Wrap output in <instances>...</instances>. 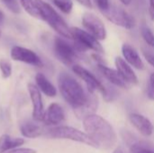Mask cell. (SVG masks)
<instances>
[{
	"label": "cell",
	"instance_id": "cell-1",
	"mask_svg": "<svg viewBox=\"0 0 154 153\" xmlns=\"http://www.w3.org/2000/svg\"><path fill=\"white\" fill-rule=\"evenodd\" d=\"M85 133L97 143L98 148L109 150L117 143V135L113 126L102 116L92 115L83 119Z\"/></svg>",
	"mask_w": 154,
	"mask_h": 153
},
{
	"label": "cell",
	"instance_id": "cell-2",
	"mask_svg": "<svg viewBox=\"0 0 154 153\" xmlns=\"http://www.w3.org/2000/svg\"><path fill=\"white\" fill-rule=\"evenodd\" d=\"M58 87L63 99L73 108L79 109L85 106L90 100L92 94L86 91L81 84L67 72L60 73L58 77Z\"/></svg>",
	"mask_w": 154,
	"mask_h": 153
},
{
	"label": "cell",
	"instance_id": "cell-3",
	"mask_svg": "<svg viewBox=\"0 0 154 153\" xmlns=\"http://www.w3.org/2000/svg\"><path fill=\"white\" fill-rule=\"evenodd\" d=\"M35 5L42 20L46 22L62 38L72 40L70 27L49 3L43 0H35Z\"/></svg>",
	"mask_w": 154,
	"mask_h": 153
},
{
	"label": "cell",
	"instance_id": "cell-4",
	"mask_svg": "<svg viewBox=\"0 0 154 153\" xmlns=\"http://www.w3.org/2000/svg\"><path fill=\"white\" fill-rule=\"evenodd\" d=\"M44 136L49 139L69 140L98 149L97 143L85 132L68 125H59L56 127H51L45 132Z\"/></svg>",
	"mask_w": 154,
	"mask_h": 153
},
{
	"label": "cell",
	"instance_id": "cell-5",
	"mask_svg": "<svg viewBox=\"0 0 154 153\" xmlns=\"http://www.w3.org/2000/svg\"><path fill=\"white\" fill-rule=\"evenodd\" d=\"M72 40L74 41V47L77 51H86L92 50L96 53H104V48L99 41L95 38L88 32L79 27H70Z\"/></svg>",
	"mask_w": 154,
	"mask_h": 153
},
{
	"label": "cell",
	"instance_id": "cell-6",
	"mask_svg": "<svg viewBox=\"0 0 154 153\" xmlns=\"http://www.w3.org/2000/svg\"><path fill=\"white\" fill-rule=\"evenodd\" d=\"M53 51L56 58L67 67H73L78 59L77 50L62 37H55Z\"/></svg>",
	"mask_w": 154,
	"mask_h": 153
},
{
	"label": "cell",
	"instance_id": "cell-7",
	"mask_svg": "<svg viewBox=\"0 0 154 153\" xmlns=\"http://www.w3.org/2000/svg\"><path fill=\"white\" fill-rule=\"evenodd\" d=\"M101 13L108 21L122 28L130 30L133 29L135 25L134 17L120 6L110 5L106 10Z\"/></svg>",
	"mask_w": 154,
	"mask_h": 153
},
{
	"label": "cell",
	"instance_id": "cell-8",
	"mask_svg": "<svg viewBox=\"0 0 154 153\" xmlns=\"http://www.w3.org/2000/svg\"><path fill=\"white\" fill-rule=\"evenodd\" d=\"M71 69L72 71L85 82L87 89L89 93L95 94L96 92H99L103 95V97L106 96V87L92 72L79 64H75Z\"/></svg>",
	"mask_w": 154,
	"mask_h": 153
},
{
	"label": "cell",
	"instance_id": "cell-9",
	"mask_svg": "<svg viewBox=\"0 0 154 153\" xmlns=\"http://www.w3.org/2000/svg\"><path fill=\"white\" fill-rule=\"evenodd\" d=\"M10 57L14 61L23 62L36 68L43 67L41 57L35 51L23 46H13L10 50Z\"/></svg>",
	"mask_w": 154,
	"mask_h": 153
},
{
	"label": "cell",
	"instance_id": "cell-10",
	"mask_svg": "<svg viewBox=\"0 0 154 153\" xmlns=\"http://www.w3.org/2000/svg\"><path fill=\"white\" fill-rule=\"evenodd\" d=\"M82 24L86 31L92 34L98 41H104L106 38L107 32L102 20L93 13L86 12L82 15Z\"/></svg>",
	"mask_w": 154,
	"mask_h": 153
},
{
	"label": "cell",
	"instance_id": "cell-11",
	"mask_svg": "<svg viewBox=\"0 0 154 153\" xmlns=\"http://www.w3.org/2000/svg\"><path fill=\"white\" fill-rule=\"evenodd\" d=\"M27 90L32 106V120L37 123H42L45 110H44L42 93L39 90V88L36 87V85L32 83H29L27 85Z\"/></svg>",
	"mask_w": 154,
	"mask_h": 153
},
{
	"label": "cell",
	"instance_id": "cell-12",
	"mask_svg": "<svg viewBox=\"0 0 154 153\" xmlns=\"http://www.w3.org/2000/svg\"><path fill=\"white\" fill-rule=\"evenodd\" d=\"M65 121L63 107L58 103H51L45 110L42 123L47 126L56 127Z\"/></svg>",
	"mask_w": 154,
	"mask_h": 153
},
{
	"label": "cell",
	"instance_id": "cell-13",
	"mask_svg": "<svg viewBox=\"0 0 154 153\" xmlns=\"http://www.w3.org/2000/svg\"><path fill=\"white\" fill-rule=\"evenodd\" d=\"M129 121L132 125L143 136L149 137L153 133L154 127L152 122L143 115L133 113L129 115Z\"/></svg>",
	"mask_w": 154,
	"mask_h": 153
},
{
	"label": "cell",
	"instance_id": "cell-14",
	"mask_svg": "<svg viewBox=\"0 0 154 153\" xmlns=\"http://www.w3.org/2000/svg\"><path fill=\"white\" fill-rule=\"evenodd\" d=\"M115 65L117 72L120 74L122 78L128 85H137L139 83V79L133 68L121 57H116L115 60Z\"/></svg>",
	"mask_w": 154,
	"mask_h": 153
},
{
	"label": "cell",
	"instance_id": "cell-15",
	"mask_svg": "<svg viewBox=\"0 0 154 153\" xmlns=\"http://www.w3.org/2000/svg\"><path fill=\"white\" fill-rule=\"evenodd\" d=\"M122 54L124 56V60L133 68L138 70H143L145 69V65L141 59L138 51L130 44L124 43L122 46Z\"/></svg>",
	"mask_w": 154,
	"mask_h": 153
},
{
	"label": "cell",
	"instance_id": "cell-16",
	"mask_svg": "<svg viewBox=\"0 0 154 153\" xmlns=\"http://www.w3.org/2000/svg\"><path fill=\"white\" fill-rule=\"evenodd\" d=\"M97 68L100 73L102 74V76L114 86L117 87H121V88L129 87V85L122 78V77L120 76V74L117 72L116 69H110L103 64H97Z\"/></svg>",
	"mask_w": 154,
	"mask_h": 153
},
{
	"label": "cell",
	"instance_id": "cell-17",
	"mask_svg": "<svg viewBox=\"0 0 154 153\" xmlns=\"http://www.w3.org/2000/svg\"><path fill=\"white\" fill-rule=\"evenodd\" d=\"M34 80L35 85L39 88L41 93L49 97H55L57 96V88L43 73L38 72L35 75Z\"/></svg>",
	"mask_w": 154,
	"mask_h": 153
},
{
	"label": "cell",
	"instance_id": "cell-18",
	"mask_svg": "<svg viewBox=\"0 0 154 153\" xmlns=\"http://www.w3.org/2000/svg\"><path fill=\"white\" fill-rule=\"evenodd\" d=\"M20 133L23 137L28 139H35L44 135L42 126L35 121H26L20 125Z\"/></svg>",
	"mask_w": 154,
	"mask_h": 153
},
{
	"label": "cell",
	"instance_id": "cell-19",
	"mask_svg": "<svg viewBox=\"0 0 154 153\" xmlns=\"http://www.w3.org/2000/svg\"><path fill=\"white\" fill-rule=\"evenodd\" d=\"M25 143L23 138L12 137L9 134H3L0 136V153H5L14 149L20 148Z\"/></svg>",
	"mask_w": 154,
	"mask_h": 153
},
{
	"label": "cell",
	"instance_id": "cell-20",
	"mask_svg": "<svg viewBox=\"0 0 154 153\" xmlns=\"http://www.w3.org/2000/svg\"><path fill=\"white\" fill-rule=\"evenodd\" d=\"M18 2L27 14L34 18L41 19L38 8L35 5V0H18Z\"/></svg>",
	"mask_w": 154,
	"mask_h": 153
},
{
	"label": "cell",
	"instance_id": "cell-21",
	"mask_svg": "<svg viewBox=\"0 0 154 153\" xmlns=\"http://www.w3.org/2000/svg\"><path fill=\"white\" fill-rule=\"evenodd\" d=\"M141 35L144 41L151 47L154 48V33L152 29L145 23H143L140 28Z\"/></svg>",
	"mask_w": 154,
	"mask_h": 153
},
{
	"label": "cell",
	"instance_id": "cell-22",
	"mask_svg": "<svg viewBox=\"0 0 154 153\" xmlns=\"http://www.w3.org/2000/svg\"><path fill=\"white\" fill-rule=\"evenodd\" d=\"M53 4L63 14H69L73 9V1L72 0H52Z\"/></svg>",
	"mask_w": 154,
	"mask_h": 153
},
{
	"label": "cell",
	"instance_id": "cell-23",
	"mask_svg": "<svg viewBox=\"0 0 154 153\" xmlns=\"http://www.w3.org/2000/svg\"><path fill=\"white\" fill-rule=\"evenodd\" d=\"M0 72L4 79H7L12 76L13 68L11 62L6 59H0Z\"/></svg>",
	"mask_w": 154,
	"mask_h": 153
},
{
	"label": "cell",
	"instance_id": "cell-24",
	"mask_svg": "<svg viewBox=\"0 0 154 153\" xmlns=\"http://www.w3.org/2000/svg\"><path fill=\"white\" fill-rule=\"evenodd\" d=\"M2 3L5 5V7L10 10L12 13L18 14L21 12V7L18 0H1Z\"/></svg>",
	"mask_w": 154,
	"mask_h": 153
},
{
	"label": "cell",
	"instance_id": "cell-25",
	"mask_svg": "<svg viewBox=\"0 0 154 153\" xmlns=\"http://www.w3.org/2000/svg\"><path fill=\"white\" fill-rule=\"evenodd\" d=\"M131 153H154V151L150 149V148L143 146L142 144L134 143V144L132 145Z\"/></svg>",
	"mask_w": 154,
	"mask_h": 153
},
{
	"label": "cell",
	"instance_id": "cell-26",
	"mask_svg": "<svg viewBox=\"0 0 154 153\" xmlns=\"http://www.w3.org/2000/svg\"><path fill=\"white\" fill-rule=\"evenodd\" d=\"M93 2L95 3V5L97 6V8H98L101 12L106 10V9L110 6L109 0H93Z\"/></svg>",
	"mask_w": 154,
	"mask_h": 153
},
{
	"label": "cell",
	"instance_id": "cell-27",
	"mask_svg": "<svg viewBox=\"0 0 154 153\" xmlns=\"http://www.w3.org/2000/svg\"><path fill=\"white\" fill-rule=\"evenodd\" d=\"M5 153H37V151L31 148H16Z\"/></svg>",
	"mask_w": 154,
	"mask_h": 153
},
{
	"label": "cell",
	"instance_id": "cell-28",
	"mask_svg": "<svg viewBox=\"0 0 154 153\" xmlns=\"http://www.w3.org/2000/svg\"><path fill=\"white\" fill-rule=\"evenodd\" d=\"M143 54L146 61L154 68V54H152V52H150L148 50H143Z\"/></svg>",
	"mask_w": 154,
	"mask_h": 153
},
{
	"label": "cell",
	"instance_id": "cell-29",
	"mask_svg": "<svg viewBox=\"0 0 154 153\" xmlns=\"http://www.w3.org/2000/svg\"><path fill=\"white\" fill-rule=\"evenodd\" d=\"M78 3H79L81 5L87 7V8H92V1L91 0H76Z\"/></svg>",
	"mask_w": 154,
	"mask_h": 153
},
{
	"label": "cell",
	"instance_id": "cell-30",
	"mask_svg": "<svg viewBox=\"0 0 154 153\" xmlns=\"http://www.w3.org/2000/svg\"><path fill=\"white\" fill-rule=\"evenodd\" d=\"M149 14L151 19L154 21V0H149Z\"/></svg>",
	"mask_w": 154,
	"mask_h": 153
},
{
	"label": "cell",
	"instance_id": "cell-31",
	"mask_svg": "<svg viewBox=\"0 0 154 153\" xmlns=\"http://www.w3.org/2000/svg\"><path fill=\"white\" fill-rule=\"evenodd\" d=\"M147 96L151 100L154 101V89L152 87H151L149 85L147 86Z\"/></svg>",
	"mask_w": 154,
	"mask_h": 153
},
{
	"label": "cell",
	"instance_id": "cell-32",
	"mask_svg": "<svg viewBox=\"0 0 154 153\" xmlns=\"http://www.w3.org/2000/svg\"><path fill=\"white\" fill-rule=\"evenodd\" d=\"M148 85L154 89V73H152L150 76V81H149V84Z\"/></svg>",
	"mask_w": 154,
	"mask_h": 153
},
{
	"label": "cell",
	"instance_id": "cell-33",
	"mask_svg": "<svg viewBox=\"0 0 154 153\" xmlns=\"http://www.w3.org/2000/svg\"><path fill=\"white\" fill-rule=\"evenodd\" d=\"M113 153H125V152L124 149H123L121 146H118V147H116V148L115 149V151H113Z\"/></svg>",
	"mask_w": 154,
	"mask_h": 153
},
{
	"label": "cell",
	"instance_id": "cell-34",
	"mask_svg": "<svg viewBox=\"0 0 154 153\" xmlns=\"http://www.w3.org/2000/svg\"><path fill=\"white\" fill-rule=\"evenodd\" d=\"M123 5H131V3H132V1L133 0H119Z\"/></svg>",
	"mask_w": 154,
	"mask_h": 153
},
{
	"label": "cell",
	"instance_id": "cell-35",
	"mask_svg": "<svg viewBox=\"0 0 154 153\" xmlns=\"http://www.w3.org/2000/svg\"><path fill=\"white\" fill-rule=\"evenodd\" d=\"M4 20H5V14H4V13L0 10V24L3 23Z\"/></svg>",
	"mask_w": 154,
	"mask_h": 153
},
{
	"label": "cell",
	"instance_id": "cell-36",
	"mask_svg": "<svg viewBox=\"0 0 154 153\" xmlns=\"http://www.w3.org/2000/svg\"><path fill=\"white\" fill-rule=\"evenodd\" d=\"M0 37H1V30H0Z\"/></svg>",
	"mask_w": 154,
	"mask_h": 153
}]
</instances>
